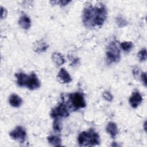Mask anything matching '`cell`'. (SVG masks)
I'll return each instance as SVG.
<instances>
[{
    "label": "cell",
    "mask_w": 147,
    "mask_h": 147,
    "mask_svg": "<svg viewBox=\"0 0 147 147\" xmlns=\"http://www.w3.org/2000/svg\"><path fill=\"white\" fill-rule=\"evenodd\" d=\"M107 16V11L103 4L98 6L89 5L84 8L83 21L87 27L100 26L105 22Z\"/></svg>",
    "instance_id": "6da1fadb"
},
{
    "label": "cell",
    "mask_w": 147,
    "mask_h": 147,
    "mask_svg": "<svg viewBox=\"0 0 147 147\" xmlns=\"http://www.w3.org/2000/svg\"><path fill=\"white\" fill-rule=\"evenodd\" d=\"M17 83L20 87H26L29 90H34L38 88L41 83L34 72H32L30 75H27L24 72L17 73L15 75Z\"/></svg>",
    "instance_id": "7a4b0ae2"
},
{
    "label": "cell",
    "mask_w": 147,
    "mask_h": 147,
    "mask_svg": "<svg viewBox=\"0 0 147 147\" xmlns=\"http://www.w3.org/2000/svg\"><path fill=\"white\" fill-rule=\"evenodd\" d=\"M78 142L80 146H95L99 145L100 140L98 134L93 129H90L80 133Z\"/></svg>",
    "instance_id": "3957f363"
},
{
    "label": "cell",
    "mask_w": 147,
    "mask_h": 147,
    "mask_svg": "<svg viewBox=\"0 0 147 147\" xmlns=\"http://www.w3.org/2000/svg\"><path fill=\"white\" fill-rule=\"evenodd\" d=\"M106 59L108 63H117L120 60V50L115 42H111L107 47Z\"/></svg>",
    "instance_id": "277c9868"
},
{
    "label": "cell",
    "mask_w": 147,
    "mask_h": 147,
    "mask_svg": "<svg viewBox=\"0 0 147 147\" xmlns=\"http://www.w3.org/2000/svg\"><path fill=\"white\" fill-rule=\"evenodd\" d=\"M69 100L75 109L84 108L86 106L83 95L79 92L70 94L69 95Z\"/></svg>",
    "instance_id": "5b68a950"
},
{
    "label": "cell",
    "mask_w": 147,
    "mask_h": 147,
    "mask_svg": "<svg viewBox=\"0 0 147 147\" xmlns=\"http://www.w3.org/2000/svg\"><path fill=\"white\" fill-rule=\"evenodd\" d=\"M69 115V111L64 103H61L58 106L53 109L51 112V116L53 118H66Z\"/></svg>",
    "instance_id": "8992f818"
},
{
    "label": "cell",
    "mask_w": 147,
    "mask_h": 147,
    "mask_svg": "<svg viewBox=\"0 0 147 147\" xmlns=\"http://www.w3.org/2000/svg\"><path fill=\"white\" fill-rule=\"evenodd\" d=\"M9 135L13 139L17 140L21 143H23L25 141L26 133L23 127L18 126L13 130L10 132Z\"/></svg>",
    "instance_id": "52a82bcc"
},
{
    "label": "cell",
    "mask_w": 147,
    "mask_h": 147,
    "mask_svg": "<svg viewBox=\"0 0 147 147\" xmlns=\"http://www.w3.org/2000/svg\"><path fill=\"white\" fill-rule=\"evenodd\" d=\"M129 101L130 106L133 108L135 109L137 108L141 103L142 101V97L138 91H136L133 92L129 98Z\"/></svg>",
    "instance_id": "ba28073f"
},
{
    "label": "cell",
    "mask_w": 147,
    "mask_h": 147,
    "mask_svg": "<svg viewBox=\"0 0 147 147\" xmlns=\"http://www.w3.org/2000/svg\"><path fill=\"white\" fill-rule=\"evenodd\" d=\"M57 78L63 83H68L72 81L70 75L64 68H61L59 71Z\"/></svg>",
    "instance_id": "9c48e42d"
},
{
    "label": "cell",
    "mask_w": 147,
    "mask_h": 147,
    "mask_svg": "<svg viewBox=\"0 0 147 147\" xmlns=\"http://www.w3.org/2000/svg\"><path fill=\"white\" fill-rule=\"evenodd\" d=\"M10 105L14 107H18L22 103V99L17 94H12L9 99Z\"/></svg>",
    "instance_id": "30bf717a"
},
{
    "label": "cell",
    "mask_w": 147,
    "mask_h": 147,
    "mask_svg": "<svg viewBox=\"0 0 147 147\" xmlns=\"http://www.w3.org/2000/svg\"><path fill=\"white\" fill-rule=\"evenodd\" d=\"M106 130L110 134L112 138H115V137H116L117 134L118 133L117 125L113 122L108 123L106 128Z\"/></svg>",
    "instance_id": "8fae6325"
},
{
    "label": "cell",
    "mask_w": 147,
    "mask_h": 147,
    "mask_svg": "<svg viewBox=\"0 0 147 147\" xmlns=\"http://www.w3.org/2000/svg\"><path fill=\"white\" fill-rule=\"evenodd\" d=\"M48 48V45L44 41L40 40L35 42L33 45V50L34 52L40 53L45 51Z\"/></svg>",
    "instance_id": "7c38bea8"
},
{
    "label": "cell",
    "mask_w": 147,
    "mask_h": 147,
    "mask_svg": "<svg viewBox=\"0 0 147 147\" xmlns=\"http://www.w3.org/2000/svg\"><path fill=\"white\" fill-rule=\"evenodd\" d=\"M18 24L22 28L24 29H28L31 26L30 19L26 15L22 16L18 20Z\"/></svg>",
    "instance_id": "4fadbf2b"
},
{
    "label": "cell",
    "mask_w": 147,
    "mask_h": 147,
    "mask_svg": "<svg viewBox=\"0 0 147 147\" xmlns=\"http://www.w3.org/2000/svg\"><path fill=\"white\" fill-rule=\"evenodd\" d=\"M52 59L54 62V63L57 66H60L63 65L65 63V59L63 57V55L58 52H53L52 53Z\"/></svg>",
    "instance_id": "5bb4252c"
},
{
    "label": "cell",
    "mask_w": 147,
    "mask_h": 147,
    "mask_svg": "<svg viewBox=\"0 0 147 147\" xmlns=\"http://www.w3.org/2000/svg\"><path fill=\"white\" fill-rule=\"evenodd\" d=\"M48 142L55 146H59L61 144V140L60 137L56 136H51L48 137Z\"/></svg>",
    "instance_id": "9a60e30c"
},
{
    "label": "cell",
    "mask_w": 147,
    "mask_h": 147,
    "mask_svg": "<svg viewBox=\"0 0 147 147\" xmlns=\"http://www.w3.org/2000/svg\"><path fill=\"white\" fill-rule=\"evenodd\" d=\"M53 128L55 131L59 133L62 130V122L59 118H55L53 123Z\"/></svg>",
    "instance_id": "2e32d148"
},
{
    "label": "cell",
    "mask_w": 147,
    "mask_h": 147,
    "mask_svg": "<svg viewBox=\"0 0 147 147\" xmlns=\"http://www.w3.org/2000/svg\"><path fill=\"white\" fill-rule=\"evenodd\" d=\"M120 47L122 48V49L125 52H129L133 48V44L131 41L122 42L121 43Z\"/></svg>",
    "instance_id": "e0dca14e"
},
{
    "label": "cell",
    "mask_w": 147,
    "mask_h": 147,
    "mask_svg": "<svg viewBox=\"0 0 147 147\" xmlns=\"http://www.w3.org/2000/svg\"><path fill=\"white\" fill-rule=\"evenodd\" d=\"M140 61H144L146 60V49L144 48L140 51L137 54Z\"/></svg>",
    "instance_id": "ac0fdd59"
},
{
    "label": "cell",
    "mask_w": 147,
    "mask_h": 147,
    "mask_svg": "<svg viewBox=\"0 0 147 147\" xmlns=\"http://www.w3.org/2000/svg\"><path fill=\"white\" fill-rule=\"evenodd\" d=\"M116 22H117V24H118V25L119 27H122V26H125L126 25V24H127L126 21L123 18H122L121 17H118V18H117Z\"/></svg>",
    "instance_id": "d6986e66"
},
{
    "label": "cell",
    "mask_w": 147,
    "mask_h": 147,
    "mask_svg": "<svg viewBox=\"0 0 147 147\" xmlns=\"http://www.w3.org/2000/svg\"><path fill=\"white\" fill-rule=\"evenodd\" d=\"M103 97L105 100L109 102L111 101L113 99V95L109 91H105L103 94Z\"/></svg>",
    "instance_id": "ffe728a7"
},
{
    "label": "cell",
    "mask_w": 147,
    "mask_h": 147,
    "mask_svg": "<svg viewBox=\"0 0 147 147\" xmlns=\"http://www.w3.org/2000/svg\"><path fill=\"white\" fill-rule=\"evenodd\" d=\"M141 80L145 86H146V75L145 72H143L141 75Z\"/></svg>",
    "instance_id": "44dd1931"
},
{
    "label": "cell",
    "mask_w": 147,
    "mask_h": 147,
    "mask_svg": "<svg viewBox=\"0 0 147 147\" xmlns=\"http://www.w3.org/2000/svg\"><path fill=\"white\" fill-rule=\"evenodd\" d=\"M6 16H7L6 10L5 9H4L3 7H1V19L5 18Z\"/></svg>",
    "instance_id": "7402d4cb"
},
{
    "label": "cell",
    "mask_w": 147,
    "mask_h": 147,
    "mask_svg": "<svg viewBox=\"0 0 147 147\" xmlns=\"http://www.w3.org/2000/svg\"><path fill=\"white\" fill-rule=\"evenodd\" d=\"M69 2L70 1H59V2L60 3V5L61 6H65L67 3H69Z\"/></svg>",
    "instance_id": "603a6c76"
}]
</instances>
